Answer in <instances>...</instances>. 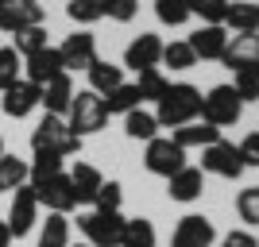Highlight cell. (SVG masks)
I'll return each instance as SVG.
<instances>
[{"mask_svg": "<svg viewBox=\"0 0 259 247\" xmlns=\"http://www.w3.org/2000/svg\"><path fill=\"white\" fill-rule=\"evenodd\" d=\"M155 16H159V23H166V27H182V23L190 20V4H186V0H155Z\"/></svg>", "mask_w": 259, "mask_h": 247, "instance_id": "obj_33", "label": "cell"}, {"mask_svg": "<svg viewBox=\"0 0 259 247\" xmlns=\"http://www.w3.org/2000/svg\"><path fill=\"white\" fill-rule=\"evenodd\" d=\"M4 155H8V151H4V139H0V159H4Z\"/></svg>", "mask_w": 259, "mask_h": 247, "instance_id": "obj_44", "label": "cell"}, {"mask_svg": "<svg viewBox=\"0 0 259 247\" xmlns=\"http://www.w3.org/2000/svg\"><path fill=\"white\" fill-rule=\"evenodd\" d=\"M221 247H259V239L251 236V232H240L236 228V232H228V236L221 239Z\"/></svg>", "mask_w": 259, "mask_h": 247, "instance_id": "obj_42", "label": "cell"}, {"mask_svg": "<svg viewBox=\"0 0 259 247\" xmlns=\"http://www.w3.org/2000/svg\"><path fill=\"white\" fill-rule=\"evenodd\" d=\"M236 213H240V220L259 224V189H240V197H236Z\"/></svg>", "mask_w": 259, "mask_h": 247, "instance_id": "obj_40", "label": "cell"}, {"mask_svg": "<svg viewBox=\"0 0 259 247\" xmlns=\"http://www.w3.org/2000/svg\"><path fill=\"white\" fill-rule=\"evenodd\" d=\"M35 197H39V209L47 205V213H70L77 205V197H74V185H70V174H58V178H51V182H43L39 189H35Z\"/></svg>", "mask_w": 259, "mask_h": 247, "instance_id": "obj_15", "label": "cell"}, {"mask_svg": "<svg viewBox=\"0 0 259 247\" xmlns=\"http://www.w3.org/2000/svg\"><path fill=\"white\" fill-rule=\"evenodd\" d=\"M221 62L228 70H251V66H259V35H236V39H228Z\"/></svg>", "mask_w": 259, "mask_h": 247, "instance_id": "obj_19", "label": "cell"}, {"mask_svg": "<svg viewBox=\"0 0 259 247\" xmlns=\"http://www.w3.org/2000/svg\"><path fill=\"white\" fill-rule=\"evenodd\" d=\"M35 220H39V197H35L31 185H20V189L12 193V209H8V232H12V239H23L35 228Z\"/></svg>", "mask_w": 259, "mask_h": 247, "instance_id": "obj_9", "label": "cell"}, {"mask_svg": "<svg viewBox=\"0 0 259 247\" xmlns=\"http://www.w3.org/2000/svg\"><path fill=\"white\" fill-rule=\"evenodd\" d=\"M47 20V8L39 0H4L0 4V31H27V27H39Z\"/></svg>", "mask_w": 259, "mask_h": 247, "instance_id": "obj_7", "label": "cell"}, {"mask_svg": "<svg viewBox=\"0 0 259 247\" xmlns=\"http://www.w3.org/2000/svg\"><path fill=\"white\" fill-rule=\"evenodd\" d=\"M101 4H105V16L116 23H132L140 12V0H101Z\"/></svg>", "mask_w": 259, "mask_h": 247, "instance_id": "obj_38", "label": "cell"}, {"mask_svg": "<svg viewBox=\"0 0 259 247\" xmlns=\"http://www.w3.org/2000/svg\"><path fill=\"white\" fill-rule=\"evenodd\" d=\"M12 39H16L12 46H16L20 58H31V54H39L43 46H51V43H47V27H43V23H39V27H27V31H16Z\"/></svg>", "mask_w": 259, "mask_h": 247, "instance_id": "obj_31", "label": "cell"}, {"mask_svg": "<svg viewBox=\"0 0 259 247\" xmlns=\"http://www.w3.org/2000/svg\"><path fill=\"white\" fill-rule=\"evenodd\" d=\"M136 89H140L143 101H155L159 105L162 97H166V89H170V81L162 77V70L155 66V70H143V74H136Z\"/></svg>", "mask_w": 259, "mask_h": 247, "instance_id": "obj_30", "label": "cell"}, {"mask_svg": "<svg viewBox=\"0 0 259 247\" xmlns=\"http://www.w3.org/2000/svg\"><path fill=\"white\" fill-rule=\"evenodd\" d=\"M240 93V101H259V70L251 66V70H236V85H232Z\"/></svg>", "mask_w": 259, "mask_h": 247, "instance_id": "obj_39", "label": "cell"}, {"mask_svg": "<svg viewBox=\"0 0 259 247\" xmlns=\"http://www.w3.org/2000/svg\"><path fill=\"white\" fill-rule=\"evenodd\" d=\"M240 112H244V101L232 85H213L201 97V120L213 124V128H232L240 120Z\"/></svg>", "mask_w": 259, "mask_h": 247, "instance_id": "obj_4", "label": "cell"}, {"mask_svg": "<svg viewBox=\"0 0 259 247\" xmlns=\"http://www.w3.org/2000/svg\"><path fill=\"white\" fill-rule=\"evenodd\" d=\"M236 147H240V159H244V166H259V131L244 135V143H236Z\"/></svg>", "mask_w": 259, "mask_h": 247, "instance_id": "obj_41", "label": "cell"}, {"mask_svg": "<svg viewBox=\"0 0 259 247\" xmlns=\"http://www.w3.org/2000/svg\"><path fill=\"white\" fill-rule=\"evenodd\" d=\"M120 201H124V185L120 182H101L97 197H93V209H97V213H120Z\"/></svg>", "mask_w": 259, "mask_h": 247, "instance_id": "obj_37", "label": "cell"}, {"mask_svg": "<svg viewBox=\"0 0 259 247\" xmlns=\"http://www.w3.org/2000/svg\"><path fill=\"white\" fill-rule=\"evenodd\" d=\"M124 135H128V139H143V143H151L155 135H159V120H155L151 112L136 108V112H128V116H124Z\"/></svg>", "mask_w": 259, "mask_h": 247, "instance_id": "obj_26", "label": "cell"}, {"mask_svg": "<svg viewBox=\"0 0 259 247\" xmlns=\"http://www.w3.org/2000/svg\"><path fill=\"white\" fill-rule=\"evenodd\" d=\"M66 16L85 27V23L105 20V4H101V0H70V4H66Z\"/></svg>", "mask_w": 259, "mask_h": 247, "instance_id": "obj_32", "label": "cell"}, {"mask_svg": "<svg viewBox=\"0 0 259 247\" xmlns=\"http://www.w3.org/2000/svg\"><path fill=\"white\" fill-rule=\"evenodd\" d=\"M39 93H43V97H39V105H43L51 116H66V112H70V101H74L77 89H74V77L62 70V74L51 77L47 85H39Z\"/></svg>", "mask_w": 259, "mask_h": 247, "instance_id": "obj_17", "label": "cell"}, {"mask_svg": "<svg viewBox=\"0 0 259 247\" xmlns=\"http://www.w3.org/2000/svg\"><path fill=\"white\" fill-rule=\"evenodd\" d=\"M101 182H105V174H101L93 162H74V170H70V185H74L77 205H93Z\"/></svg>", "mask_w": 259, "mask_h": 247, "instance_id": "obj_20", "label": "cell"}, {"mask_svg": "<svg viewBox=\"0 0 259 247\" xmlns=\"http://www.w3.org/2000/svg\"><path fill=\"white\" fill-rule=\"evenodd\" d=\"M77 247H89V243H77Z\"/></svg>", "mask_w": 259, "mask_h": 247, "instance_id": "obj_45", "label": "cell"}, {"mask_svg": "<svg viewBox=\"0 0 259 247\" xmlns=\"http://www.w3.org/2000/svg\"><path fill=\"white\" fill-rule=\"evenodd\" d=\"M213 239H217V228H213L209 216L186 213L182 220H178V228H174L170 247H213Z\"/></svg>", "mask_w": 259, "mask_h": 247, "instance_id": "obj_10", "label": "cell"}, {"mask_svg": "<svg viewBox=\"0 0 259 247\" xmlns=\"http://www.w3.org/2000/svg\"><path fill=\"white\" fill-rule=\"evenodd\" d=\"M221 139V128H213V124H205V120H194V124H186V128L174 131V143L182 151L190 147H209V143Z\"/></svg>", "mask_w": 259, "mask_h": 247, "instance_id": "obj_23", "label": "cell"}, {"mask_svg": "<svg viewBox=\"0 0 259 247\" xmlns=\"http://www.w3.org/2000/svg\"><path fill=\"white\" fill-rule=\"evenodd\" d=\"M225 27H232L236 35H255L259 31V4H251V0H236V4H228Z\"/></svg>", "mask_w": 259, "mask_h": 247, "instance_id": "obj_22", "label": "cell"}, {"mask_svg": "<svg viewBox=\"0 0 259 247\" xmlns=\"http://www.w3.org/2000/svg\"><path fill=\"white\" fill-rule=\"evenodd\" d=\"M255 189H259V185H255Z\"/></svg>", "mask_w": 259, "mask_h": 247, "instance_id": "obj_48", "label": "cell"}, {"mask_svg": "<svg viewBox=\"0 0 259 247\" xmlns=\"http://www.w3.org/2000/svg\"><path fill=\"white\" fill-rule=\"evenodd\" d=\"M140 105H143L140 89L128 85V81H124V85H116V89L105 97V112H108V116H128V112H136Z\"/></svg>", "mask_w": 259, "mask_h": 247, "instance_id": "obj_24", "label": "cell"}, {"mask_svg": "<svg viewBox=\"0 0 259 247\" xmlns=\"http://www.w3.org/2000/svg\"><path fill=\"white\" fill-rule=\"evenodd\" d=\"M20 185H27V162L16 155L0 159V193H16Z\"/></svg>", "mask_w": 259, "mask_h": 247, "instance_id": "obj_28", "label": "cell"}, {"mask_svg": "<svg viewBox=\"0 0 259 247\" xmlns=\"http://www.w3.org/2000/svg\"><path fill=\"white\" fill-rule=\"evenodd\" d=\"M58 174H62V159H58V155H35V159L27 162V185H31V189H39L43 182L58 178Z\"/></svg>", "mask_w": 259, "mask_h": 247, "instance_id": "obj_27", "label": "cell"}, {"mask_svg": "<svg viewBox=\"0 0 259 247\" xmlns=\"http://www.w3.org/2000/svg\"><path fill=\"white\" fill-rule=\"evenodd\" d=\"M186 4H190V16H201L205 23H225L232 0H186Z\"/></svg>", "mask_w": 259, "mask_h": 247, "instance_id": "obj_36", "label": "cell"}, {"mask_svg": "<svg viewBox=\"0 0 259 247\" xmlns=\"http://www.w3.org/2000/svg\"><path fill=\"white\" fill-rule=\"evenodd\" d=\"M0 4H4V0H0Z\"/></svg>", "mask_w": 259, "mask_h": 247, "instance_id": "obj_46", "label": "cell"}, {"mask_svg": "<svg viewBox=\"0 0 259 247\" xmlns=\"http://www.w3.org/2000/svg\"><path fill=\"white\" fill-rule=\"evenodd\" d=\"M120 247H155V224L147 216H132L128 224H124Z\"/></svg>", "mask_w": 259, "mask_h": 247, "instance_id": "obj_29", "label": "cell"}, {"mask_svg": "<svg viewBox=\"0 0 259 247\" xmlns=\"http://www.w3.org/2000/svg\"><path fill=\"white\" fill-rule=\"evenodd\" d=\"M201 170L217 174V178H228V182H236L248 166H244V159H240V147H236V143L217 139V143H209V147H201Z\"/></svg>", "mask_w": 259, "mask_h": 247, "instance_id": "obj_6", "label": "cell"}, {"mask_svg": "<svg viewBox=\"0 0 259 247\" xmlns=\"http://www.w3.org/2000/svg\"><path fill=\"white\" fill-rule=\"evenodd\" d=\"M197 116H201V89L190 85V81H178V85L166 89V97L159 101V112H155L159 128H174V131L194 124Z\"/></svg>", "mask_w": 259, "mask_h": 247, "instance_id": "obj_1", "label": "cell"}, {"mask_svg": "<svg viewBox=\"0 0 259 247\" xmlns=\"http://www.w3.org/2000/svg\"><path fill=\"white\" fill-rule=\"evenodd\" d=\"M31 151H35V155H58V159H70V155L81 151V135L70 131L66 116H51V112H47V116L35 124V131H31Z\"/></svg>", "mask_w": 259, "mask_h": 247, "instance_id": "obj_2", "label": "cell"}, {"mask_svg": "<svg viewBox=\"0 0 259 247\" xmlns=\"http://www.w3.org/2000/svg\"><path fill=\"white\" fill-rule=\"evenodd\" d=\"M186 43H190V51H194L201 62H221V58H225V46H228V31H225V23H205V27H197Z\"/></svg>", "mask_w": 259, "mask_h": 247, "instance_id": "obj_12", "label": "cell"}, {"mask_svg": "<svg viewBox=\"0 0 259 247\" xmlns=\"http://www.w3.org/2000/svg\"><path fill=\"white\" fill-rule=\"evenodd\" d=\"M124 216L120 213H85L77 216V228H81V236H85L89 247H120V236H124Z\"/></svg>", "mask_w": 259, "mask_h": 247, "instance_id": "obj_5", "label": "cell"}, {"mask_svg": "<svg viewBox=\"0 0 259 247\" xmlns=\"http://www.w3.org/2000/svg\"><path fill=\"white\" fill-rule=\"evenodd\" d=\"M166 193H170V201H197V197L205 193V170L201 166H182L178 174H170L166 178Z\"/></svg>", "mask_w": 259, "mask_h": 247, "instance_id": "obj_16", "label": "cell"}, {"mask_svg": "<svg viewBox=\"0 0 259 247\" xmlns=\"http://www.w3.org/2000/svg\"><path fill=\"white\" fill-rule=\"evenodd\" d=\"M12 243V232H8V224H0V247H8Z\"/></svg>", "mask_w": 259, "mask_h": 247, "instance_id": "obj_43", "label": "cell"}, {"mask_svg": "<svg viewBox=\"0 0 259 247\" xmlns=\"http://www.w3.org/2000/svg\"><path fill=\"white\" fill-rule=\"evenodd\" d=\"M58 54H62L66 74H70V70H89V66L97 62V35H89V31L66 35V43L58 46Z\"/></svg>", "mask_w": 259, "mask_h": 247, "instance_id": "obj_11", "label": "cell"}, {"mask_svg": "<svg viewBox=\"0 0 259 247\" xmlns=\"http://www.w3.org/2000/svg\"><path fill=\"white\" fill-rule=\"evenodd\" d=\"M66 66H62V54H58V46H43L39 54H31V58H23V74H27V81L31 85H47L51 77H58Z\"/></svg>", "mask_w": 259, "mask_h": 247, "instance_id": "obj_18", "label": "cell"}, {"mask_svg": "<svg viewBox=\"0 0 259 247\" xmlns=\"http://www.w3.org/2000/svg\"><path fill=\"white\" fill-rule=\"evenodd\" d=\"M255 70H259V66H255Z\"/></svg>", "mask_w": 259, "mask_h": 247, "instance_id": "obj_47", "label": "cell"}, {"mask_svg": "<svg viewBox=\"0 0 259 247\" xmlns=\"http://www.w3.org/2000/svg\"><path fill=\"white\" fill-rule=\"evenodd\" d=\"M39 85H31L27 77H20L16 85H8L4 89V97H0V108H4V116H12V120H23V116H31L35 108H39Z\"/></svg>", "mask_w": 259, "mask_h": 247, "instance_id": "obj_13", "label": "cell"}, {"mask_svg": "<svg viewBox=\"0 0 259 247\" xmlns=\"http://www.w3.org/2000/svg\"><path fill=\"white\" fill-rule=\"evenodd\" d=\"M35 247H70V220L62 213H51L39 228V243Z\"/></svg>", "mask_w": 259, "mask_h": 247, "instance_id": "obj_25", "label": "cell"}, {"mask_svg": "<svg viewBox=\"0 0 259 247\" xmlns=\"http://www.w3.org/2000/svg\"><path fill=\"white\" fill-rule=\"evenodd\" d=\"M159 62H162V39H159V35H151V31H143L140 39H132L128 51H124V66L136 70V74L155 70Z\"/></svg>", "mask_w": 259, "mask_h": 247, "instance_id": "obj_14", "label": "cell"}, {"mask_svg": "<svg viewBox=\"0 0 259 247\" xmlns=\"http://www.w3.org/2000/svg\"><path fill=\"white\" fill-rule=\"evenodd\" d=\"M143 166H147L151 174H159V178H170V174H178V170L186 166V151L178 147L174 139H162V135H155V139L147 143Z\"/></svg>", "mask_w": 259, "mask_h": 247, "instance_id": "obj_8", "label": "cell"}, {"mask_svg": "<svg viewBox=\"0 0 259 247\" xmlns=\"http://www.w3.org/2000/svg\"><path fill=\"white\" fill-rule=\"evenodd\" d=\"M20 70H23V58L16 54V46H0V93L20 81Z\"/></svg>", "mask_w": 259, "mask_h": 247, "instance_id": "obj_34", "label": "cell"}, {"mask_svg": "<svg viewBox=\"0 0 259 247\" xmlns=\"http://www.w3.org/2000/svg\"><path fill=\"white\" fill-rule=\"evenodd\" d=\"M85 74H89V89H93L97 97H108L116 85H124V66L105 62V58H97V62L89 66Z\"/></svg>", "mask_w": 259, "mask_h": 247, "instance_id": "obj_21", "label": "cell"}, {"mask_svg": "<svg viewBox=\"0 0 259 247\" xmlns=\"http://www.w3.org/2000/svg\"><path fill=\"white\" fill-rule=\"evenodd\" d=\"M66 124H70V131L74 135H97L101 128L108 124V112H105V97H97L93 89H81V93H74V101H70V112H66Z\"/></svg>", "mask_w": 259, "mask_h": 247, "instance_id": "obj_3", "label": "cell"}, {"mask_svg": "<svg viewBox=\"0 0 259 247\" xmlns=\"http://www.w3.org/2000/svg\"><path fill=\"white\" fill-rule=\"evenodd\" d=\"M162 62L170 70H194L197 54L190 51V43H162Z\"/></svg>", "mask_w": 259, "mask_h": 247, "instance_id": "obj_35", "label": "cell"}]
</instances>
